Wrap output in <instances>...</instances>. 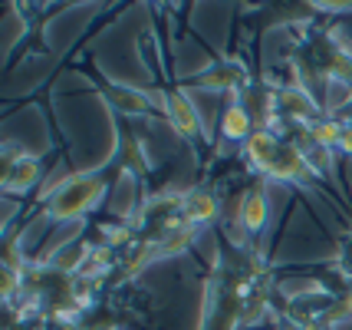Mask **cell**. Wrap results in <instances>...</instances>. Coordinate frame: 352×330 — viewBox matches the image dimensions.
<instances>
[{"mask_svg": "<svg viewBox=\"0 0 352 330\" xmlns=\"http://www.w3.org/2000/svg\"><path fill=\"white\" fill-rule=\"evenodd\" d=\"M244 152H247V162H250L257 172L270 175L276 182L303 185V182H309V178L316 175L309 169V162L303 158L300 145L280 139L274 129H257V132L244 142Z\"/></svg>", "mask_w": 352, "mask_h": 330, "instance_id": "cell-1", "label": "cell"}, {"mask_svg": "<svg viewBox=\"0 0 352 330\" xmlns=\"http://www.w3.org/2000/svg\"><path fill=\"white\" fill-rule=\"evenodd\" d=\"M106 198V178L99 172H79L63 178L46 198V218L53 221H76L89 215L96 205Z\"/></svg>", "mask_w": 352, "mask_h": 330, "instance_id": "cell-2", "label": "cell"}, {"mask_svg": "<svg viewBox=\"0 0 352 330\" xmlns=\"http://www.w3.org/2000/svg\"><path fill=\"white\" fill-rule=\"evenodd\" d=\"M274 112L276 119H287V123H300L303 129H309L313 123H320L322 116V103L313 99L303 83H290V86H276L274 90Z\"/></svg>", "mask_w": 352, "mask_h": 330, "instance_id": "cell-3", "label": "cell"}, {"mask_svg": "<svg viewBox=\"0 0 352 330\" xmlns=\"http://www.w3.org/2000/svg\"><path fill=\"white\" fill-rule=\"evenodd\" d=\"M162 112L168 116L171 129L188 142H201V112L198 106L191 103V96L184 93L182 86H171V90H162Z\"/></svg>", "mask_w": 352, "mask_h": 330, "instance_id": "cell-4", "label": "cell"}, {"mask_svg": "<svg viewBox=\"0 0 352 330\" xmlns=\"http://www.w3.org/2000/svg\"><path fill=\"white\" fill-rule=\"evenodd\" d=\"M102 96L112 110L119 116H148L155 106V96L148 90H138V86H125V83H112V79H102Z\"/></svg>", "mask_w": 352, "mask_h": 330, "instance_id": "cell-5", "label": "cell"}, {"mask_svg": "<svg viewBox=\"0 0 352 330\" xmlns=\"http://www.w3.org/2000/svg\"><path fill=\"white\" fill-rule=\"evenodd\" d=\"M247 83H250V73H247V66L241 60H217L214 66L201 70L195 76V86H201V90H230V93H237Z\"/></svg>", "mask_w": 352, "mask_h": 330, "instance_id": "cell-6", "label": "cell"}, {"mask_svg": "<svg viewBox=\"0 0 352 330\" xmlns=\"http://www.w3.org/2000/svg\"><path fill=\"white\" fill-rule=\"evenodd\" d=\"M40 175H43L40 158H36V156H27V152H20V156L7 158L0 185H3V192H7V195H23V192H30L33 185L40 182Z\"/></svg>", "mask_w": 352, "mask_h": 330, "instance_id": "cell-7", "label": "cell"}, {"mask_svg": "<svg viewBox=\"0 0 352 330\" xmlns=\"http://www.w3.org/2000/svg\"><path fill=\"white\" fill-rule=\"evenodd\" d=\"M178 198H182L178 208H182L184 225H195V228L214 225L217 215H221V202H217V195L211 189H188L184 195H178Z\"/></svg>", "mask_w": 352, "mask_h": 330, "instance_id": "cell-8", "label": "cell"}, {"mask_svg": "<svg viewBox=\"0 0 352 330\" xmlns=\"http://www.w3.org/2000/svg\"><path fill=\"white\" fill-rule=\"evenodd\" d=\"M237 218H241V225H244L250 235H257V231L267 228V218H270V202H267L263 185H254V189L241 198V212H237Z\"/></svg>", "mask_w": 352, "mask_h": 330, "instance_id": "cell-9", "label": "cell"}, {"mask_svg": "<svg viewBox=\"0 0 352 330\" xmlns=\"http://www.w3.org/2000/svg\"><path fill=\"white\" fill-rule=\"evenodd\" d=\"M195 241H198V228L184 225V221H175L168 228H162V235L152 241V248H155V258H168V254H182Z\"/></svg>", "mask_w": 352, "mask_h": 330, "instance_id": "cell-10", "label": "cell"}, {"mask_svg": "<svg viewBox=\"0 0 352 330\" xmlns=\"http://www.w3.org/2000/svg\"><path fill=\"white\" fill-rule=\"evenodd\" d=\"M257 129L250 123V112L241 106V103H228L224 112H221V136L230 142H247Z\"/></svg>", "mask_w": 352, "mask_h": 330, "instance_id": "cell-11", "label": "cell"}, {"mask_svg": "<svg viewBox=\"0 0 352 330\" xmlns=\"http://www.w3.org/2000/svg\"><path fill=\"white\" fill-rule=\"evenodd\" d=\"M342 156H352V126L342 123V136H339V145H336Z\"/></svg>", "mask_w": 352, "mask_h": 330, "instance_id": "cell-12", "label": "cell"}, {"mask_svg": "<svg viewBox=\"0 0 352 330\" xmlns=\"http://www.w3.org/2000/svg\"><path fill=\"white\" fill-rule=\"evenodd\" d=\"M276 330H307V327H303V320H296V317H280V320H276Z\"/></svg>", "mask_w": 352, "mask_h": 330, "instance_id": "cell-13", "label": "cell"}]
</instances>
